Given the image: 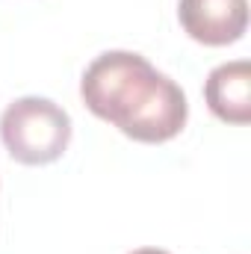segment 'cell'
Masks as SVG:
<instances>
[{"instance_id":"3957f363","label":"cell","mask_w":251,"mask_h":254,"mask_svg":"<svg viewBox=\"0 0 251 254\" xmlns=\"http://www.w3.org/2000/svg\"><path fill=\"white\" fill-rule=\"evenodd\" d=\"M178 18L189 39L207 48L234 45L249 27V0H181Z\"/></svg>"},{"instance_id":"5b68a950","label":"cell","mask_w":251,"mask_h":254,"mask_svg":"<svg viewBox=\"0 0 251 254\" xmlns=\"http://www.w3.org/2000/svg\"><path fill=\"white\" fill-rule=\"evenodd\" d=\"M130 254H169V252H163V249H136Z\"/></svg>"},{"instance_id":"277c9868","label":"cell","mask_w":251,"mask_h":254,"mask_svg":"<svg viewBox=\"0 0 251 254\" xmlns=\"http://www.w3.org/2000/svg\"><path fill=\"white\" fill-rule=\"evenodd\" d=\"M204 101L210 113L228 125L251 122V65L249 60L216 65L204 83Z\"/></svg>"},{"instance_id":"7a4b0ae2","label":"cell","mask_w":251,"mask_h":254,"mask_svg":"<svg viewBox=\"0 0 251 254\" xmlns=\"http://www.w3.org/2000/svg\"><path fill=\"white\" fill-rule=\"evenodd\" d=\"M0 139L12 160L24 166H48L63 157L71 142V119L51 98L27 95L3 110Z\"/></svg>"},{"instance_id":"6da1fadb","label":"cell","mask_w":251,"mask_h":254,"mask_svg":"<svg viewBox=\"0 0 251 254\" xmlns=\"http://www.w3.org/2000/svg\"><path fill=\"white\" fill-rule=\"evenodd\" d=\"M80 98L89 113L145 145L175 139L189 116L184 89L133 51L101 54L83 71Z\"/></svg>"}]
</instances>
